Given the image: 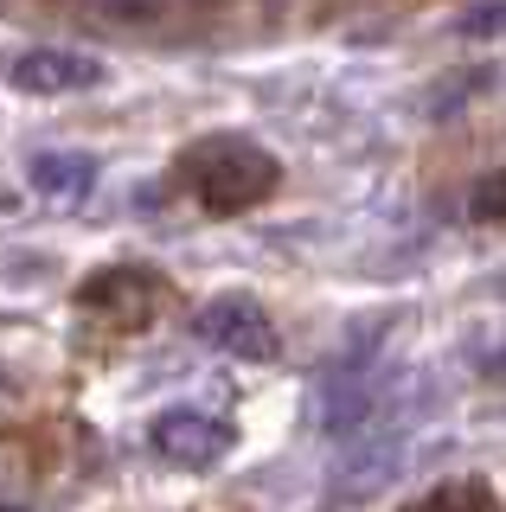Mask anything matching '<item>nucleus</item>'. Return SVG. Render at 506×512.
Segmentation results:
<instances>
[{
	"instance_id": "f257e3e1",
	"label": "nucleus",
	"mask_w": 506,
	"mask_h": 512,
	"mask_svg": "<svg viewBox=\"0 0 506 512\" xmlns=\"http://www.w3.org/2000/svg\"><path fill=\"white\" fill-rule=\"evenodd\" d=\"M173 173H180V186L193 192L205 212H218V218L250 212V205H263L282 186L276 154L257 148V141H244V135H205V141H193V148L173 160Z\"/></svg>"
},
{
	"instance_id": "f03ea898",
	"label": "nucleus",
	"mask_w": 506,
	"mask_h": 512,
	"mask_svg": "<svg viewBox=\"0 0 506 512\" xmlns=\"http://www.w3.org/2000/svg\"><path fill=\"white\" fill-rule=\"evenodd\" d=\"M193 333L205 346H218V352H237V359H270L276 352V327H270V314H263L250 295L205 301V308L193 314Z\"/></svg>"
},
{
	"instance_id": "7ed1b4c3",
	"label": "nucleus",
	"mask_w": 506,
	"mask_h": 512,
	"mask_svg": "<svg viewBox=\"0 0 506 512\" xmlns=\"http://www.w3.org/2000/svg\"><path fill=\"white\" fill-rule=\"evenodd\" d=\"M161 295H167V282L148 276V269H97V276L77 288V301L90 314L116 320V327H148L161 314Z\"/></svg>"
},
{
	"instance_id": "20e7f679",
	"label": "nucleus",
	"mask_w": 506,
	"mask_h": 512,
	"mask_svg": "<svg viewBox=\"0 0 506 512\" xmlns=\"http://www.w3.org/2000/svg\"><path fill=\"white\" fill-rule=\"evenodd\" d=\"M7 77H13V90H26V96H77V90H97L109 71H103V58H90V52L33 45V52H20L7 64Z\"/></svg>"
},
{
	"instance_id": "39448f33",
	"label": "nucleus",
	"mask_w": 506,
	"mask_h": 512,
	"mask_svg": "<svg viewBox=\"0 0 506 512\" xmlns=\"http://www.w3.org/2000/svg\"><path fill=\"white\" fill-rule=\"evenodd\" d=\"M154 448H161L167 461H186V468H212L231 448V423L199 416V410H167L161 423H154Z\"/></svg>"
},
{
	"instance_id": "423d86ee",
	"label": "nucleus",
	"mask_w": 506,
	"mask_h": 512,
	"mask_svg": "<svg viewBox=\"0 0 506 512\" xmlns=\"http://www.w3.org/2000/svg\"><path fill=\"white\" fill-rule=\"evenodd\" d=\"M90 186H97V160H84V154H39L33 160V192H45V199H84Z\"/></svg>"
},
{
	"instance_id": "0eeeda50",
	"label": "nucleus",
	"mask_w": 506,
	"mask_h": 512,
	"mask_svg": "<svg viewBox=\"0 0 506 512\" xmlns=\"http://www.w3.org/2000/svg\"><path fill=\"white\" fill-rule=\"evenodd\" d=\"M404 512H500V500L481 480H449V487H430L423 500H410Z\"/></svg>"
},
{
	"instance_id": "6e6552de",
	"label": "nucleus",
	"mask_w": 506,
	"mask_h": 512,
	"mask_svg": "<svg viewBox=\"0 0 506 512\" xmlns=\"http://www.w3.org/2000/svg\"><path fill=\"white\" fill-rule=\"evenodd\" d=\"M474 218L506 224V167H500V173H487V180L474 186Z\"/></svg>"
},
{
	"instance_id": "1a4fd4ad",
	"label": "nucleus",
	"mask_w": 506,
	"mask_h": 512,
	"mask_svg": "<svg viewBox=\"0 0 506 512\" xmlns=\"http://www.w3.org/2000/svg\"><path fill=\"white\" fill-rule=\"evenodd\" d=\"M455 32H468V39H481V32H506V0H487V7L462 13V26H455Z\"/></svg>"
}]
</instances>
